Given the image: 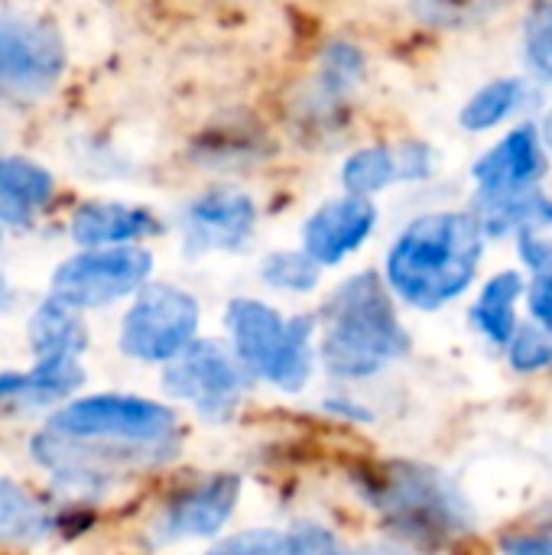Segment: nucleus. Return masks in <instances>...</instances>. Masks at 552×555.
Returning <instances> with one entry per match:
<instances>
[{
	"mask_svg": "<svg viewBox=\"0 0 552 555\" xmlns=\"http://www.w3.org/2000/svg\"><path fill=\"white\" fill-rule=\"evenodd\" d=\"M543 172H547V153H543L540 130L534 124H521L517 130H511L498 146H491L472 166V176L482 195H491V198L537 189Z\"/></svg>",
	"mask_w": 552,
	"mask_h": 555,
	"instance_id": "9d476101",
	"label": "nucleus"
},
{
	"mask_svg": "<svg viewBox=\"0 0 552 555\" xmlns=\"http://www.w3.org/2000/svg\"><path fill=\"white\" fill-rule=\"evenodd\" d=\"M410 335L374 273L351 276L325 309L322 361L338 377H371L403 358Z\"/></svg>",
	"mask_w": 552,
	"mask_h": 555,
	"instance_id": "f03ea898",
	"label": "nucleus"
},
{
	"mask_svg": "<svg viewBox=\"0 0 552 555\" xmlns=\"http://www.w3.org/2000/svg\"><path fill=\"white\" fill-rule=\"evenodd\" d=\"M508 361L514 371L521 374H540L552 367V338L547 332L524 325L514 332V338L508 341Z\"/></svg>",
	"mask_w": 552,
	"mask_h": 555,
	"instance_id": "b1692460",
	"label": "nucleus"
},
{
	"mask_svg": "<svg viewBox=\"0 0 552 555\" xmlns=\"http://www.w3.org/2000/svg\"><path fill=\"white\" fill-rule=\"evenodd\" d=\"M501 555H552V537H534V533L504 537Z\"/></svg>",
	"mask_w": 552,
	"mask_h": 555,
	"instance_id": "7c9ffc66",
	"label": "nucleus"
},
{
	"mask_svg": "<svg viewBox=\"0 0 552 555\" xmlns=\"http://www.w3.org/2000/svg\"><path fill=\"white\" fill-rule=\"evenodd\" d=\"M85 380L75 361H39L33 374H7L0 377V400L20 403H49Z\"/></svg>",
	"mask_w": 552,
	"mask_h": 555,
	"instance_id": "a211bd4d",
	"label": "nucleus"
},
{
	"mask_svg": "<svg viewBox=\"0 0 552 555\" xmlns=\"http://www.w3.org/2000/svg\"><path fill=\"white\" fill-rule=\"evenodd\" d=\"M485 257V231L468 211H433L407 224L387 257L390 286L420 309L459 299Z\"/></svg>",
	"mask_w": 552,
	"mask_h": 555,
	"instance_id": "f257e3e1",
	"label": "nucleus"
},
{
	"mask_svg": "<svg viewBox=\"0 0 552 555\" xmlns=\"http://www.w3.org/2000/svg\"><path fill=\"white\" fill-rule=\"evenodd\" d=\"M540 140H547V143H550V146H552V114H550V117H547V120H543V130H540Z\"/></svg>",
	"mask_w": 552,
	"mask_h": 555,
	"instance_id": "473e14b6",
	"label": "nucleus"
},
{
	"mask_svg": "<svg viewBox=\"0 0 552 555\" xmlns=\"http://www.w3.org/2000/svg\"><path fill=\"white\" fill-rule=\"evenodd\" d=\"M208 555H290V546L277 533H241L221 546H215Z\"/></svg>",
	"mask_w": 552,
	"mask_h": 555,
	"instance_id": "a878e982",
	"label": "nucleus"
},
{
	"mask_svg": "<svg viewBox=\"0 0 552 555\" xmlns=\"http://www.w3.org/2000/svg\"><path fill=\"white\" fill-rule=\"evenodd\" d=\"M52 195V176L36 163L7 156L0 159V221L26 224Z\"/></svg>",
	"mask_w": 552,
	"mask_h": 555,
	"instance_id": "2eb2a0df",
	"label": "nucleus"
},
{
	"mask_svg": "<svg viewBox=\"0 0 552 555\" xmlns=\"http://www.w3.org/2000/svg\"><path fill=\"white\" fill-rule=\"evenodd\" d=\"M172 413L140 397H85L52 416L49 433L65 439H104L120 446L163 449L172 442Z\"/></svg>",
	"mask_w": 552,
	"mask_h": 555,
	"instance_id": "39448f33",
	"label": "nucleus"
},
{
	"mask_svg": "<svg viewBox=\"0 0 552 555\" xmlns=\"http://www.w3.org/2000/svg\"><path fill=\"white\" fill-rule=\"evenodd\" d=\"M524 101V81L521 78H498L485 85L465 107H462V127L472 133L491 130L501 120H508Z\"/></svg>",
	"mask_w": 552,
	"mask_h": 555,
	"instance_id": "aec40b11",
	"label": "nucleus"
},
{
	"mask_svg": "<svg viewBox=\"0 0 552 555\" xmlns=\"http://www.w3.org/2000/svg\"><path fill=\"white\" fill-rule=\"evenodd\" d=\"M241 481L234 475H218L202 488L182 494L163 517H159V540H182V537H211L234 511Z\"/></svg>",
	"mask_w": 552,
	"mask_h": 555,
	"instance_id": "f8f14e48",
	"label": "nucleus"
},
{
	"mask_svg": "<svg viewBox=\"0 0 552 555\" xmlns=\"http://www.w3.org/2000/svg\"><path fill=\"white\" fill-rule=\"evenodd\" d=\"M46 527L49 524L39 504L13 481H0V540H39Z\"/></svg>",
	"mask_w": 552,
	"mask_h": 555,
	"instance_id": "4be33fe9",
	"label": "nucleus"
},
{
	"mask_svg": "<svg viewBox=\"0 0 552 555\" xmlns=\"http://www.w3.org/2000/svg\"><path fill=\"white\" fill-rule=\"evenodd\" d=\"M517 254L534 276H552V241L540 231H517Z\"/></svg>",
	"mask_w": 552,
	"mask_h": 555,
	"instance_id": "bb28decb",
	"label": "nucleus"
},
{
	"mask_svg": "<svg viewBox=\"0 0 552 555\" xmlns=\"http://www.w3.org/2000/svg\"><path fill=\"white\" fill-rule=\"evenodd\" d=\"M397 163H400V179H426L433 172V150L426 143H400Z\"/></svg>",
	"mask_w": 552,
	"mask_h": 555,
	"instance_id": "c85d7f7f",
	"label": "nucleus"
},
{
	"mask_svg": "<svg viewBox=\"0 0 552 555\" xmlns=\"http://www.w3.org/2000/svg\"><path fill=\"white\" fill-rule=\"evenodd\" d=\"M166 387L176 397L192 400L202 416L224 420L238 403L241 377L215 341H192L182 358L166 371Z\"/></svg>",
	"mask_w": 552,
	"mask_h": 555,
	"instance_id": "6e6552de",
	"label": "nucleus"
},
{
	"mask_svg": "<svg viewBox=\"0 0 552 555\" xmlns=\"http://www.w3.org/2000/svg\"><path fill=\"white\" fill-rule=\"evenodd\" d=\"M156 231L159 221L146 208H127V205H85L72 218V237L88 247L137 241Z\"/></svg>",
	"mask_w": 552,
	"mask_h": 555,
	"instance_id": "4468645a",
	"label": "nucleus"
},
{
	"mask_svg": "<svg viewBox=\"0 0 552 555\" xmlns=\"http://www.w3.org/2000/svg\"><path fill=\"white\" fill-rule=\"evenodd\" d=\"M198 306L176 286H150L124 319L120 345L140 361H166L192 345Z\"/></svg>",
	"mask_w": 552,
	"mask_h": 555,
	"instance_id": "423d86ee",
	"label": "nucleus"
},
{
	"mask_svg": "<svg viewBox=\"0 0 552 555\" xmlns=\"http://www.w3.org/2000/svg\"><path fill=\"white\" fill-rule=\"evenodd\" d=\"M62 68V42L52 29L0 20V91H39Z\"/></svg>",
	"mask_w": 552,
	"mask_h": 555,
	"instance_id": "1a4fd4ad",
	"label": "nucleus"
},
{
	"mask_svg": "<svg viewBox=\"0 0 552 555\" xmlns=\"http://www.w3.org/2000/svg\"><path fill=\"white\" fill-rule=\"evenodd\" d=\"M29 335H33V348L39 361H75V354L85 348L81 322L72 312H65V306L59 302H46L36 312Z\"/></svg>",
	"mask_w": 552,
	"mask_h": 555,
	"instance_id": "6ab92c4d",
	"label": "nucleus"
},
{
	"mask_svg": "<svg viewBox=\"0 0 552 555\" xmlns=\"http://www.w3.org/2000/svg\"><path fill=\"white\" fill-rule=\"evenodd\" d=\"M264 280L277 289H312L319 280V263H312L306 254H277L264 267Z\"/></svg>",
	"mask_w": 552,
	"mask_h": 555,
	"instance_id": "393cba45",
	"label": "nucleus"
},
{
	"mask_svg": "<svg viewBox=\"0 0 552 555\" xmlns=\"http://www.w3.org/2000/svg\"><path fill=\"white\" fill-rule=\"evenodd\" d=\"M286 546H290V555H348L338 546V540L322 527H299L286 540Z\"/></svg>",
	"mask_w": 552,
	"mask_h": 555,
	"instance_id": "cd10ccee",
	"label": "nucleus"
},
{
	"mask_svg": "<svg viewBox=\"0 0 552 555\" xmlns=\"http://www.w3.org/2000/svg\"><path fill=\"white\" fill-rule=\"evenodd\" d=\"M524 276L517 270H504L491 276L475 302V325L495 345H508L517 332V299L524 296Z\"/></svg>",
	"mask_w": 552,
	"mask_h": 555,
	"instance_id": "f3484780",
	"label": "nucleus"
},
{
	"mask_svg": "<svg viewBox=\"0 0 552 555\" xmlns=\"http://www.w3.org/2000/svg\"><path fill=\"white\" fill-rule=\"evenodd\" d=\"M228 325L234 335V348L241 361L280 384L283 390H299L309 377V319L283 322L270 306L254 299H238L228 309Z\"/></svg>",
	"mask_w": 552,
	"mask_h": 555,
	"instance_id": "20e7f679",
	"label": "nucleus"
},
{
	"mask_svg": "<svg viewBox=\"0 0 552 555\" xmlns=\"http://www.w3.org/2000/svg\"><path fill=\"white\" fill-rule=\"evenodd\" d=\"M351 198H364L371 192L387 189L394 179H400V163H397V146H368L361 153H355L345 163L342 172Z\"/></svg>",
	"mask_w": 552,
	"mask_h": 555,
	"instance_id": "412c9836",
	"label": "nucleus"
},
{
	"mask_svg": "<svg viewBox=\"0 0 552 555\" xmlns=\"http://www.w3.org/2000/svg\"><path fill=\"white\" fill-rule=\"evenodd\" d=\"M475 221L485 234H508V231H540L552 224V198L540 189H527L517 195H478Z\"/></svg>",
	"mask_w": 552,
	"mask_h": 555,
	"instance_id": "dca6fc26",
	"label": "nucleus"
},
{
	"mask_svg": "<svg viewBox=\"0 0 552 555\" xmlns=\"http://www.w3.org/2000/svg\"><path fill=\"white\" fill-rule=\"evenodd\" d=\"M364 498L410 537H462L475 524L462 491L426 465H384Z\"/></svg>",
	"mask_w": 552,
	"mask_h": 555,
	"instance_id": "7ed1b4c3",
	"label": "nucleus"
},
{
	"mask_svg": "<svg viewBox=\"0 0 552 555\" xmlns=\"http://www.w3.org/2000/svg\"><path fill=\"white\" fill-rule=\"evenodd\" d=\"M527 302H530L534 319L540 322V332L552 335V276H534Z\"/></svg>",
	"mask_w": 552,
	"mask_h": 555,
	"instance_id": "c756f323",
	"label": "nucleus"
},
{
	"mask_svg": "<svg viewBox=\"0 0 552 555\" xmlns=\"http://www.w3.org/2000/svg\"><path fill=\"white\" fill-rule=\"evenodd\" d=\"M543 524H547V527H552V507L547 511V520H543Z\"/></svg>",
	"mask_w": 552,
	"mask_h": 555,
	"instance_id": "72a5a7b5",
	"label": "nucleus"
},
{
	"mask_svg": "<svg viewBox=\"0 0 552 555\" xmlns=\"http://www.w3.org/2000/svg\"><path fill=\"white\" fill-rule=\"evenodd\" d=\"M374 221L377 211L368 198L329 202L306 221V257L312 263H338L364 244Z\"/></svg>",
	"mask_w": 552,
	"mask_h": 555,
	"instance_id": "9b49d317",
	"label": "nucleus"
},
{
	"mask_svg": "<svg viewBox=\"0 0 552 555\" xmlns=\"http://www.w3.org/2000/svg\"><path fill=\"white\" fill-rule=\"evenodd\" d=\"M150 273V254L137 247L98 250L68 260L52 276V296L59 306H104L133 293Z\"/></svg>",
	"mask_w": 552,
	"mask_h": 555,
	"instance_id": "0eeeda50",
	"label": "nucleus"
},
{
	"mask_svg": "<svg viewBox=\"0 0 552 555\" xmlns=\"http://www.w3.org/2000/svg\"><path fill=\"white\" fill-rule=\"evenodd\" d=\"M254 228V202L234 189L202 195L189 211V247H238Z\"/></svg>",
	"mask_w": 552,
	"mask_h": 555,
	"instance_id": "ddd939ff",
	"label": "nucleus"
},
{
	"mask_svg": "<svg viewBox=\"0 0 552 555\" xmlns=\"http://www.w3.org/2000/svg\"><path fill=\"white\" fill-rule=\"evenodd\" d=\"M524 52L534 75L552 81V3H537L524 23Z\"/></svg>",
	"mask_w": 552,
	"mask_h": 555,
	"instance_id": "5701e85b",
	"label": "nucleus"
},
{
	"mask_svg": "<svg viewBox=\"0 0 552 555\" xmlns=\"http://www.w3.org/2000/svg\"><path fill=\"white\" fill-rule=\"evenodd\" d=\"M348 555H423L416 550H407V546H368V550H358V553Z\"/></svg>",
	"mask_w": 552,
	"mask_h": 555,
	"instance_id": "2f4dec72",
	"label": "nucleus"
}]
</instances>
